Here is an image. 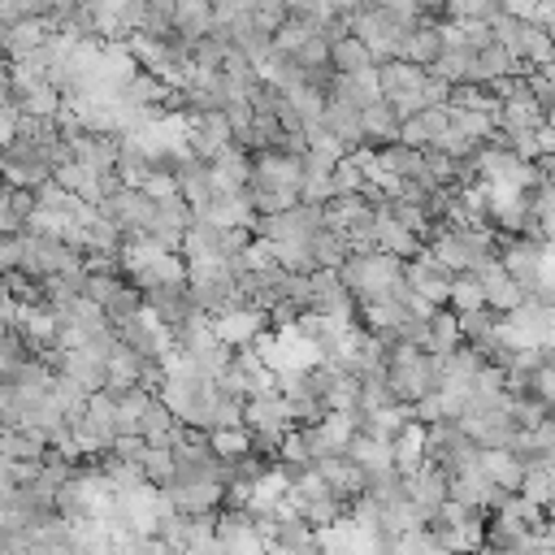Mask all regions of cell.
Segmentation results:
<instances>
[{"label":"cell","instance_id":"cell-21","mask_svg":"<svg viewBox=\"0 0 555 555\" xmlns=\"http://www.w3.org/2000/svg\"><path fill=\"white\" fill-rule=\"evenodd\" d=\"M330 65H334V74H369L377 61L356 35H343V39L330 43Z\"/></svg>","mask_w":555,"mask_h":555},{"label":"cell","instance_id":"cell-2","mask_svg":"<svg viewBox=\"0 0 555 555\" xmlns=\"http://www.w3.org/2000/svg\"><path fill=\"white\" fill-rule=\"evenodd\" d=\"M152 208H156V199H152L143 186H134V182H121L117 191H108V195L95 204V212H100L108 225H117L126 243H130V238H143V230H147V221H152Z\"/></svg>","mask_w":555,"mask_h":555},{"label":"cell","instance_id":"cell-3","mask_svg":"<svg viewBox=\"0 0 555 555\" xmlns=\"http://www.w3.org/2000/svg\"><path fill=\"white\" fill-rule=\"evenodd\" d=\"M0 178L9 186L35 191V186H43V182L56 178V160L43 147H35V143H26V139L13 134L9 143H0Z\"/></svg>","mask_w":555,"mask_h":555},{"label":"cell","instance_id":"cell-32","mask_svg":"<svg viewBox=\"0 0 555 555\" xmlns=\"http://www.w3.org/2000/svg\"><path fill=\"white\" fill-rule=\"evenodd\" d=\"M152 538L165 542L169 551H182L186 546V512H173V507H160L156 520H152Z\"/></svg>","mask_w":555,"mask_h":555},{"label":"cell","instance_id":"cell-6","mask_svg":"<svg viewBox=\"0 0 555 555\" xmlns=\"http://www.w3.org/2000/svg\"><path fill=\"white\" fill-rule=\"evenodd\" d=\"M403 494H408V507H412L416 525H425V520L438 516L442 503H447V477H442V468L425 460L412 477H403Z\"/></svg>","mask_w":555,"mask_h":555},{"label":"cell","instance_id":"cell-37","mask_svg":"<svg viewBox=\"0 0 555 555\" xmlns=\"http://www.w3.org/2000/svg\"><path fill=\"white\" fill-rule=\"evenodd\" d=\"M529 87H533V100L546 113H555V65H542V69H529Z\"/></svg>","mask_w":555,"mask_h":555},{"label":"cell","instance_id":"cell-9","mask_svg":"<svg viewBox=\"0 0 555 555\" xmlns=\"http://www.w3.org/2000/svg\"><path fill=\"white\" fill-rule=\"evenodd\" d=\"M321 126L343 143L347 156L364 147V108H356V104L330 95V100H325V113H321Z\"/></svg>","mask_w":555,"mask_h":555},{"label":"cell","instance_id":"cell-47","mask_svg":"<svg viewBox=\"0 0 555 555\" xmlns=\"http://www.w3.org/2000/svg\"><path fill=\"white\" fill-rule=\"evenodd\" d=\"M551 308H555V291H551Z\"/></svg>","mask_w":555,"mask_h":555},{"label":"cell","instance_id":"cell-4","mask_svg":"<svg viewBox=\"0 0 555 555\" xmlns=\"http://www.w3.org/2000/svg\"><path fill=\"white\" fill-rule=\"evenodd\" d=\"M143 308L165 325V334H173V330H182V325L204 317L195 308L186 282H152V286H143Z\"/></svg>","mask_w":555,"mask_h":555},{"label":"cell","instance_id":"cell-8","mask_svg":"<svg viewBox=\"0 0 555 555\" xmlns=\"http://www.w3.org/2000/svg\"><path fill=\"white\" fill-rule=\"evenodd\" d=\"M308 282H312V312L338 317V321H351L356 317V295L343 286L338 269H312Z\"/></svg>","mask_w":555,"mask_h":555},{"label":"cell","instance_id":"cell-12","mask_svg":"<svg viewBox=\"0 0 555 555\" xmlns=\"http://www.w3.org/2000/svg\"><path fill=\"white\" fill-rule=\"evenodd\" d=\"M208 165H212L217 191H243V186H247V173H251V152L225 143V147H217V152L208 156Z\"/></svg>","mask_w":555,"mask_h":555},{"label":"cell","instance_id":"cell-23","mask_svg":"<svg viewBox=\"0 0 555 555\" xmlns=\"http://www.w3.org/2000/svg\"><path fill=\"white\" fill-rule=\"evenodd\" d=\"M477 468H481V477H486V481H494V486H503V490H520V481H525V468H520L503 447L481 451Z\"/></svg>","mask_w":555,"mask_h":555},{"label":"cell","instance_id":"cell-28","mask_svg":"<svg viewBox=\"0 0 555 555\" xmlns=\"http://www.w3.org/2000/svg\"><path fill=\"white\" fill-rule=\"evenodd\" d=\"M212 22H217V13H212V4H208V0H182V9L173 13V30H178V35H186L191 43H195L199 35H208V30H212Z\"/></svg>","mask_w":555,"mask_h":555},{"label":"cell","instance_id":"cell-15","mask_svg":"<svg viewBox=\"0 0 555 555\" xmlns=\"http://www.w3.org/2000/svg\"><path fill=\"white\" fill-rule=\"evenodd\" d=\"M377 165L386 173H395L399 182H421L425 178V147H412V143H386L373 152Z\"/></svg>","mask_w":555,"mask_h":555},{"label":"cell","instance_id":"cell-17","mask_svg":"<svg viewBox=\"0 0 555 555\" xmlns=\"http://www.w3.org/2000/svg\"><path fill=\"white\" fill-rule=\"evenodd\" d=\"M178 434H182V421L169 412V403H165L160 395H152L147 408H143V416H139V438H147V442H169V447H173Z\"/></svg>","mask_w":555,"mask_h":555},{"label":"cell","instance_id":"cell-35","mask_svg":"<svg viewBox=\"0 0 555 555\" xmlns=\"http://www.w3.org/2000/svg\"><path fill=\"white\" fill-rule=\"evenodd\" d=\"M451 121L473 139V143H486L490 130H494V117L486 108H451Z\"/></svg>","mask_w":555,"mask_h":555},{"label":"cell","instance_id":"cell-14","mask_svg":"<svg viewBox=\"0 0 555 555\" xmlns=\"http://www.w3.org/2000/svg\"><path fill=\"white\" fill-rule=\"evenodd\" d=\"M399 126H403V117L395 113V104L390 100H373L364 108V147L377 152L386 143H399Z\"/></svg>","mask_w":555,"mask_h":555},{"label":"cell","instance_id":"cell-18","mask_svg":"<svg viewBox=\"0 0 555 555\" xmlns=\"http://www.w3.org/2000/svg\"><path fill=\"white\" fill-rule=\"evenodd\" d=\"M113 173L121 178V182H143L147 173H152V152L134 139V134H117V160H113Z\"/></svg>","mask_w":555,"mask_h":555},{"label":"cell","instance_id":"cell-34","mask_svg":"<svg viewBox=\"0 0 555 555\" xmlns=\"http://www.w3.org/2000/svg\"><path fill=\"white\" fill-rule=\"evenodd\" d=\"M499 13H503L499 0H447L451 22H494Z\"/></svg>","mask_w":555,"mask_h":555},{"label":"cell","instance_id":"cell-27","mask_svg":"<svg viewBox=\"0 0 555 555\" xmlns=\"http://www.w3.org/2000/svg\"><path fill=\"white\" fill-rule=\"evenodd\" d=\"M390 403H395V395H390L386 369H364V373H360V386H356V408L382 412V408H390Z\"/></svg>","mask_w":555,"mask_h":555},{"label":"cell","instance_id":"cell-44","mask_svg":"<svg viewBox=\"0 0 555 555\" xmlns=\"http://www.w3.org/2000/svg\"><path fill=\"white\" fill-rule=\"evenodd\" d=\"M421 100L425 104H447V82L438 74H429V69H425V82H421Z\"/></svg>","mask_w":555,"mask_h":555},{"label":"cell","instance_id":"cell-25","mask_svg":"<svg viewBox=\"0 0 555 555\" xmlns=\"http://www.w3.org/2000/svg\"><path fill=\"white\" fill-rule=\"evenodd\" d=\"M460 343V325H455V308H434L429 312V321H425V351L429 356H442V351H451Z\"/></svg>","mask_w":555,"mask_h":555},{"label":"cell","instance_id":"cell-26","mask_svg":"<svg viewBox=\"0 0 555 555\" xmlns=\"http://www.w3.org/2000/svg\"><path fill=\"white\" fill-rule=\"evenodd\" d=\"M442 48H447V35H442V26H434V22H421V26L412 30V43H408V61H412V65H421V69H429V65L442 56Z\"/></svg>","mask_w":555,"mask_h":555},{"label":"cell","instance_id":"cell-46","mask_svg":"<svg viewBox=\"0 0 555 555\" xmlns=\"http://www.w3.org/2000/svg\"><path fill=\"white\" fill-rule=\"evenodd\" d=\"M325 4H330L334 13H356V9L364 4V0H325Z\"/></svg>","mask_w":555,"mask_h":555},{"label":"cell","instance_id":"cell-30","mask_svg":"<svg viewBox=\"0 0 555 555\" xmlns=\"http://www.w3.org/2000/svg\"><path fill=\"white\" fill-rule=\"evenodd\" d=\"M143 312V291L134 286V282H121L108 299H104V317L113 321V325H121V321H130V317H139Z\"/></svg>","mask_w":555,"mask_h":555},{"label":"cell","instance_id":"cell-19","mask_svg":"<svg viewBox=\"0 0 555 555\" xmlns=\"http://www.w3.org/2000/svg\"><path fill=\"white\" fill-rule=\"evenodd\" d=\"M373 243H377L382 251L399 256V260H416V256L425 251V243H421L412 230H403L399 221H390V217H382V212H377V225H373Z\"/></svg>","mask_w":555,"mask_h":555},{"label":"cell","instance_id":"cell-45","mask_svg":"<svg viewBox=\"0 0 555 555\" xmlns=\"http://www.w3.org/2000/svg\"><path fill=\"white\" fill-rule=\"evenodd\" d=\"M499 4H503V13H512L520 22H533V13H538V0H499Z\"/></svg>","mask_w":555,"mask_h":555},{"label":"cell","instance_id":"cell-36","mask_svg":"<svg viewBox=\"0 0 555 555\" xmlns=\"http://www.w3.org/2000/svg\"><path fill=\"white\" fill-rule=\"evenodd\" d=\"M52 0H0V17L4 22H48Z\"/></svg>","mask_w":555,"mask_h":555},{"label":"cell","instance_id":"cell-10","mask_svg":"<svg viewBox=\"0 0 555 555\" xmlns=\"http://www.w3.org/2000/svg\"><path fill=\"white\" fill-rule=\"evenodd\" d=\"M173 178H178V195H182L191 208H204V204L217 195V182H212V165H208L204 156H195V152H182V156H178V169H173Z\"/></svg>","mask_w":555,"mask_h":555},{"label":"cell","instance_id":"cell-20","mask_svg":"<svg viewBox=\"0 0 555 555\" xmlns=\"http://www.w3.org/2000/svg\"><path fill=\"white\" fill-rule=\"evenodd\" d=\"M308 251H312V264H317V269H338V264L351 256V243H347L343 230L321 225V230L308 238Z\"/></svg>","mask_w":555,"mask_h":555},{"label":"cell","instance_id":"cell-29","mask_svg":"<svg viewBox=\"0 0 555 555\" xmlns=\"http://www.w3.org/2000/svg\"><path fill=\"white\" fill-rule=\"evenodd\" d=\"M447 308H455V312H468V308H486V291H481V278H477V269H460L455 278H451V304Z\"/></svg>","mask_w":555,"mask_h":555},{"label":"cell","instance_id":"cell-11","mask_svg":"<svg viewBox=\"0 0 555 555\" xmlns=\"http://www.w3.org/2000/svg\"><path fill=\"white\" fill-rule=\"evenodd\" d=\"M373 74H377V91H382V100H395V95H403V91H421V82H425V69L412 65V61H399V56L377 61Z\"/></svg>","mask_w":555,"mask_h":555},{"label":"cell","instance_id":"cell-1","mask_svg":"<svg viewBox=\"0 0 555 555\" xmlns=\"http://www.w3.org/2000/svg\"><path fill=\"white\" fill-rule=\"evenodd\" d=\"M338 278L343 286L356 295L360 308L369 304H382V299H408V260L373 247V251H351L343 264H338Z\"/></svg>","mask_w":555,"mask_h":555},{"label":"cell","instance_id":"cell-33","mask_svg":"<svg viewBox=\"0 0 555 555\" xmlns=\"http://www.w3.org/2000/svg\"><path fill=\"white\" fill-rule=\"evenodd\" d=\"M143 442H147V438H143ZM139 468H143V477H147L152 486H160V481L169 477V468H173V447H169V442H147Z\"/></svg>","mask_w":555,"mask_h":555},{"label":"cell","instance_id":"cell-24","mask_svg":"<svg viewBox=\"0 0 555 555\" xmlns=\"http://www.w3.org/2000/svg\"><path fill=\"white\" fill-rule=\"evenodd\" d=\"M165 91H169V82H165V78H156L152 69H134V74L121 82L117 100H121V104H156V108H160Z\"/></svg>","mask_w":555,"mask_h":555},{"label":"cell","instance_id":"cell-39","mask_svg":"<svg viewBox=\"0 0 555 555\" xmlns=\"http://www.w3.org/2000/svg\"><path fill=\"white\" fill-rule=\"evenodd\" d=\"M308 35H312V26H304L299 17H282V22H278V30H273V48L295 52V48H299Z\"/></svg>","mask_w":555,"mask_h":555},{"label":"cell","instance_id":"cell-22","mask_svg":"<svg viewBox=\"0 0 555 555\" xmlns=\"http://www.w3.org/2000/svg\"><path fill=\"white\" fill-rule=\"evenodd\" d=\"M455 325H460V343H468L473 351H486V343L494 338L499 312L494 308H468V312H455Z\"/></svg>","mask_w":555,"mask_h":555},{"label":"cell","instance_id":"cell-48","mask_svg":"<svg viewBox=\"0 0 555 555\" xmlns=\"http://www.w3.org/2000/svg\"><path fill=\"white\" fill-rule=\"evenodd\" d=\"M551 468H555V451H551Z\"/></svg>","mask_w":555,"mask_h":555},{"label":"cell","instance_id":"cell-41","mask_svg":"<svg viewBox=\"0 0 555 555\" xmlns=\"http://www.w3.org/2000/svg\"><path fill=\"white\" fill-rule=\"evenodd\" d=\"M295 56H299V65H304V69H308V65H330V43H325V39L312 30V35H308V39L295 48Z\"/></svg>","mask_w":555,"mask_h":555},{"label":"cell","instance_id":"cell-43","mask_svg":"<svg viewBox=\"0 0 555 555\" xmlns=\"http://www.w3.org/2000/svg\"><path fill=\"white\" fill-rule=\"evenodd\" d=\"M529 434H533V442H538L542 451H555V408H546L542 421H538Z\"/></svg>","mask_w":555,"mask_h":555},{"label":"cell","instance_id":"cell-31","mask_svg":"<svg viewBox=\"0 0 555 555\" xmlns=\"http://www.w3.org/2000/svg\"><path fill=\"white\" fill-rule=\"evenodd\" d=\"M360 468H377V464H390V442H382V438H369V434H356L351 429V438H347V447H343Z\"/></svg>","mask_w":555,"mask_h":555},{"label":"cell","instance_id":"cell-16","mask_svg":"<svg viewBox=\"0 0 555 555\" xmlns=\"http://www.w3.org/2000/svg\"><path fill=\"white\" fill-rule=\"evenodd\" d=\"M390 464H395L403 477H412V473L425 464V425H421V421H408V425L399 429V438H390Z\"/></svg>","mask_w":555,"mask_h":555},{"label":"cell","instance_id":"cell-13","mask_svg":"<svg viewBox=\"0 0 555 555\" xmlns=\"http://www.w3.org/2000/svg\"><path fill=\"white\" fill-rule=\"evenodd\" d=\"M477 278H481V291H486V308H494L499 317H503V312H512V308H520L525 291L507 278V269H503L499 260L481 264V269H477Z\"/></svg>","mask_w":555,"mask_h":555},{"label":"cell","instance_id":"cell-38","mask_svg":"<svg viewBox=\"0 0 555 555\" xmlns=\"http://www.w3.org/2000/svg\"><path fill=\"white\" fill-rule=\"evenodd\" d=\"M334 195V182L325 169H308L304 182H299V204H325Z\"/></svg>","mask_w":555,"mask_h":555},{"label":"cell","instance_id":"cell-7","mask_svg":"<svg viewBox=\"0 0 555 555\" xmlns=\"http://www.w3.org/2000/svg\"><path fill=\"white\" fill-rule=\"evenodd\" d=\"M243 425L251 434H273V438H286L295 425H291V403L282 390H264V395H251L243 403Z\"/></svg>","mask_w":555,"mask_h":555},{"label":"cell","instance_id":"cell-40","mask_svg":"<svg viewBox=\"0 0 555 555\" xmlns=\"http://www.w3.org/2000/svg\"><path fill=\"white\" fill-rule=\"evenodd\" d=\"M447 108H486L477 82H447Z\"/></svg>","mask_w":555,"mask_h":555},{"label":"cell","instance_id":"cell-42","mask_svg":"<svg viewBox=\"0 0 555 555\" xmlns=\"http://www.w3.org/2000/svg\"><path fill=\"white\" fill-rule=\"evenodd\" d=\"M139 186H143L152 199H169V195H178V178H173V173H147Z\"/></svg>","mask_w":555,"mask_h":555},{"label":"cell","instance_id":"cell-5","mask_svg":"<svg viewBox=\"0 0 555 555\" xmlns=\"http://www.w3.org/2000/svg\"><path fill=\"white\" fill-rule=\"evenodd\" d=\"M273 330V317H269V308H260V304H243V308H230V312H221V317H212V334L225 343V347H251L260 334H269Z\"/></svg>","mask_w":555,"mask_h":555}]
</instances>
